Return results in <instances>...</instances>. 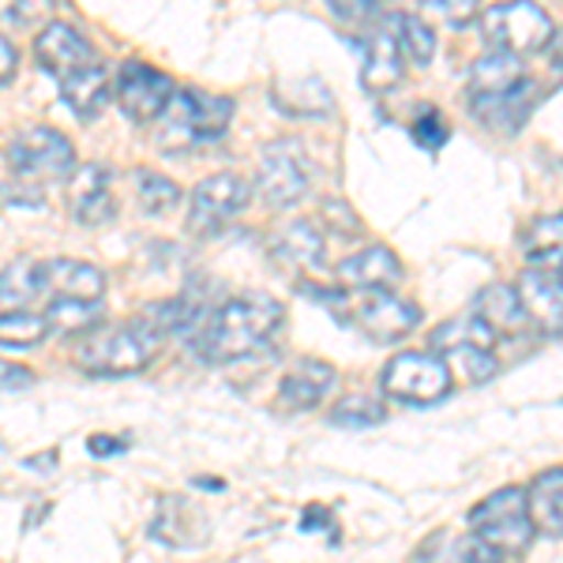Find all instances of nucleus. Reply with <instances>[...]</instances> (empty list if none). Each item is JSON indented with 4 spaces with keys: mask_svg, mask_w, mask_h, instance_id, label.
<instances>
[{
    "mask_svg": "<svg viewBox=\"0 0 563 563\" xmlns=\"http://www.w3.org/2000/svg\"><path fill=\"white\" fill-rule=\"evenodd\" d=\"M282 305L267 294H244L218 305L196 334V350L211 365H233V361L256 357L278 339L282 331Z\"/></svg>",
    "mask_w": 563,
    "mask_h": 563,
    "instance_id": "nucleus-1",
    "label": "nucleus"
},
{
    "mask_svg": "<svg viewBox=\"0 0 563 563\" xmlns=\"http://www.w3.org/2000/svg\"><path fill=\"white\" fill-rule=\"evenodd\" d=\"M8 169L15 185H23V203H42V188L71 180L76 174V147L65 132L31 124L8 143Z\"/></svg>",
    "mask_w": 563,
    "mask_h": 563,
    "instance_id": "nucleus-2",
    "label": "nucleus"
},
{
    "mask_svg": "<svg viewBox=\"0 0 563 563\" xmlns=\"http://www.w3.org/2000/svg\"><path fill=\"white\" fill-rule=\"evenodd\" d=\"M233 98L211 90H177L166 113L154 121V143L169 154L192 151L199 143L218 140L233 121Z\"/></svg>",
    "mask_w": 563,
    "mask_h": 563,
    "instance_id": "nucleus-3",
    "label": "nucleus"
},
{
    "mask_svg": "<svg viewBox=\"0 0 563 563\" xmlns=\"http://www.w3.org/2000/svg\"><path fill=\"white\" fill-rule=\"evenodd\" d=\"M470 533L477 541H485L488 549H496L499 556L504 552L507 556H519V552L530 549L533 519H530V504H526V488L507 485L481 499L474 511H470Z\"/></svg>",
    "mask_w": 563,
    "mask_h": 563,
    "instance_id": "nucleus-4",
    "label": "nucleus"
},
{
    "mask_svg": "<svg viewBox=\"0 0 563 563\" xmlns=\"http://www.w3.org/2000/svg\"><path fill=\"white\" fill-rule=\"evenodd\" d=\"M481 31H485V38L493 49L511 53V57L522 60L526 53L549 49L556 26H552L544 8L530 4V0H515V4L485 8V15H481Z\"/></svg>",
    "mask_w": 563,
    "mask_h": 563,
    "instance_id": "nucleus-5",
    "label": "nucleus"
},
{
    "mask_svg": "<svg viewBox=\"0 0 563 563\" xmlns=\"http://www.w3.org/2000/svg\"><path fill=\"white\" fill-rule=\"evenodd\" d=\"M346 320L368 334L372 342H402L421 323V308L413 301H402L390 289H357L346 294Z\"/></svg>",
    "mask_w": 563,
    "mask_h": 563,
    "instance_id": "nucleus-6",
    "label": "nucleus"
},
{
    "mask_svg": "<svg viewBox=\"0 0 563 563\" xmlns=\"http://www.w3.org/2000/svg\"><path fill=\"white\" fill-rule=\"evenodd\" d=\"M379 387H384L387 398H398V402L429 406L440 402L451 390V368L435 353H398L379 376Z\"/></svg>",
    "mask_w": 563,
    "mask_h": 563,
    "instance_id": "nucleus-7",
    "label": "nucleus"
},
{
    "mask_svg": "<svg viewBox=\"0 0 563 563\" xmlns=\"http://www.w3.org/2000/svg\"><path fill=\"white\" fill-rule=\"evenodd\" d=\"M308 185H312V166H308L305 143L294 135L271 140L260 154V192L271 207L297 203Z\"/></svg>",
    "mask_w": 563,
    "mask_h": 563,
    "instance_id": "nucleus-8",
    "label": "nucleus"
},
{
    "mask_svg": "<svg viewBox=\"0 0 563 563\" xmlns=\"http://www.w3.org/2000/svg\"><path fill=\"white\" fill-rule=\"evenodd\" d=\"M252 188L238 174H211L192 188V207H188V230L196 238H211L222 225H230L244 207H249Z\"/></svg>",
    "mask_w": 563,
    "mask_h": 563,
    "instance_id": "nucleus-9",
    "label": "nucleus"
},
{
    "mask_svg": "<svg viewBox=\"0 0 563 563\" xmlns=\"http://www.w3.org/2000/svg\"><path fill=\"white\" fill-rule=\"evenodd\" d=\"M113 95H117V106H121L135 124H151L166 113V106L174 102L177 87L166 71H158L154 65L124 60V65L117 68Z\"/></svg>",
    "mask_w": 563,
    "mask_h": 563,
    "instance_id": "nucleus-10",
    "label": "nucleus"
},
{
    "mask_svg": "<svg viewBox=\"0 0 563 563\" xmlns=\"http://www.w3.org/2000/svg\"><path fill=\"white\" fill-rule=\"evenodd\" d=\"M34 57H38V65L49 71V76H57V84H60L71 71L95 65L98 53H95V45L87 42V34H79L71 23L49 20L42 26L38 38H34Z\"/></svg>",
    "mask_w": 563,
    "mask_h": 563,
    "instance_id": "nucleus-11",
    "label": "nucleus"
},
{
    "mask_svg": "<svg viewBox=\"0 0 563 563\" xmlns=\"http://www.w3.org/2000/svg\"><path fill=\"white\" fill-rule=\"evenodd\" d=\"M68 207L79 225H102L117 218V196H113V174L98 162H87L71 174L68 185Z\"/></svg>",
    "mask_w": 563,
    "mask_h": 563,
    "instance_id": "nucleus-12",
    "label": "nucleus"
},
{
    "mask_svg": "<svg viewBox=\"0 0 563 563\" xmlns=\"http://www.w3.org/2000/svg\"><path fill=\"white\" fill-rule=\"evenodd\" d=\"M406 76V60L402 49H398L395 26H390V15H384V23L365 38V65H361V87L368 95H387L390 87H398V79Z\"/></svg>",
    "mask_w": 563,
    "mask_h": 563,
    "instance_id": "nucleus-13",
    "label": "nucleus"
},
{
    "mask_svg": "<svg viewBox=\"0 0 563 563\" xmlns=\"http://www.w3.org/2000/svg\"><path fill=\"white\" fill-rule=\"evenodd\" d=\"M271 256H275L278 267H286V271H305V275H316V271H323V260H327L323 233L316 230L308 218L286 222L275 238H271Z\"/></svg>",
    "mask_w": 563,
    "mask_h": 563,
    "instance_id": "nucleus-14",
    "label": "nucleus"
},
{
    "mask_svg": "<svg viewBox=\"0 0 563 563\" xmlns=\"http://www.w3.org/2000/svg\"><path fill=\"white\" fill-rule=\"evenodd\" d=\"M42 275L53 301H102L106 294V275L84 260H45Z\"/></svg>",
    "mask_w": 563,
    "mask_h": 563,
    "instance_id": "nucleus-15",
    "label": "nucleus"
},
{
    "mask_svg": "<svg viewBox=\"0 0 563 563\" xmlns=\"http://www.w3.org/2000/svg\"><path fill=\"white\" fill-rule=\"evenodd\" d=\"M334 384H339V372L327 365V361L305 357L286 372V379H282V387H278V402L294 413L316 410V406L323 402V395H331Z\"/></svg>",
    "mask_w": 563,
    "mask_h": 563,
    "instance_id": "nucleus-16",
    "label": "nucleus"
},
{
    "mask_svg": "<svg viewBox=\"0 0 563 563\" xmlns=\"http://www.w3.org/2000/svg\"><path fill=\"white\" fill-rule=\"evenodd\" d=\"M515 289H519L526 320L533 327H541L544 334H563V282L530 267V271H522Z\"/></svg>",
    "mask_w": 563,
    "mask_h": 563,
    "instance_id": "nucleus-17",
    "label": "nucleus"
},
{
    "mask_svg": "<svg viewBox=\"0 0 563 563\" xmlns=\"http://www.w3.org/2000/svg\"><path fill=\"white\" fill-rule=\"evenodd\" d=\"M339 278L353 289H390L395 282H402V260L387 244H368L339 263Z\"/></svg>",
    "mask_w": 563,
    "mask_h": 563,
    "instance_id": "nucleus-18",
    "label": "nucleus"
},
{
    "mask_svg": "<svg viewBox=\"0 0 563 563\" xmlns=\"http://www.w3.org/2000/svg\"><path fill=\"white\" fill-rule=\"evenodd\" d=\"M526 84L522 60L511 57V53L488 49L485 57L474 60L470 68V102H485V98H504L511 95L515 87Z\"/></svg>",
    "mask_w": 563,
    "mask_h": 563,
    "instance_id": "nucleus-19",
    "label": "nucleus"
},
{
    "mask_svg": "<svg viewBox=\"0 0 563 563\" xmlns=\"http://www.w3.org/2000/svg\"><path fill=\"white\" fill-rule=\"evenodd\" d=\"M474 316L493 334H519L522 327L530 323V320H526V312H522L519 289L504 286V282H493V286L481 289L477 301H474Z\"/></svg>",
    "mask_w": 563,
    "mask_h": 563,
    "instance_id": "nucleus-20",
    "label": "nucleus"
},
{
    "mask_svg": "<svg viewBox=\"0 0 563 563\" xmlns=\"http://www.w3.org/2000/svg\"><path fill=\"white\" fill-rule=\"evenodd\" d=\"M526 504H530L533 530L563 538V466H552L533 477V485L526 488Z\"/></svg>",
    "mask_w": 563,
    "mask_h": 563,
    "instance_id": "nucleus-21",
    "label": "nucleus"
},
{
    "mask_svg": "<svg viewBox=\"0 0 563 563\" xmlns=\"http://www.w3.org/2000/svg\"><path fill=\"white\" fill-rule=\"evenodd\" d=\"M60 98H65L71 113L84 117V121L102 113L109 102V71L102 68V60L71 71L68 79H60Z\"/></svg>",
    "mask_w": 563,
    "mask_h": 563,
    "instance_id": "nucleus-22",
    "label": "nucleus"
},
{
    "mask_svg": "<svg viewBox=\"0 0 563 563\" xmlns=\"http://www.w3.org/2000/svg\"><path fill=\"white\" fill-rule=\"evenodd\" d=\"M45 294V275L38 260H15L0 271V316L26 312Z\"/></svg>",
    "mask_w": 563,
    "mask_h": 563,
    "instance_id": "nucleus-23",
    "label": "nucleus"
},
{
    "mask_svg": "<svg viewBox=\"0 0 563 563\" xmlns=\"http://www.w3.org/2000/svg\"><path fill=\"white\" fill-rule=\"evenodd\" d=\"M526 260L533 271L563 282V214L538 218L526 233Z\"/></svg>",
    "mask_w": 563,
    "mask_h": 563,
    "instance_id": "nucleus-24",
    "label": "nucleus"
},
{
    "mask_svg": "<svg viewBox=\"0 0 563 563\" xmlns=\"http://www.w3.org/2000/svg\"><path fill=\"white\" fill-rule=\"evenodd\" d=\"M493 342H496V334L488 331L474 312H466L435 327L432 353L435 357H451V353H459V350H493Z\"/></svg>",
    "mask_w": 563,
    "mask_h": 563,
    "instance_id": "nucleus-25",
    "label": "nucleus"
},
{
    "mask_svg": "<svg viewBox=\"0 0 563 563\" xmlns=\"http://www.w3.org/2000/svg\"><path fill=\"white\" fill-rule=\"evenodd\" d=\"M470 106H474V113L488 124V129L519 132L522 124H526V113H530V106H533V84L526 79V84H522V87H515L511 95H504V98H485V102H470Z\"/></svg>",
    "mask_w": 563,
    "mask_h": 563,
    "instance_id": "nucleus-26",
    "label": "nucleus"
},
{
    "mask_svg": "<svg viewBox=\"0 0 563 563\" xmlns=\"http://www.w3.org/2000/svg\"><path fill=\"white\" fill-rule=\"evenodd\" d=\"M49 334H87L102 320V301H49Z\"/></svg>",
    "mask_w": 563,
    "mask_h": 563,
    "instance_id": "nucleus-27",
    "label": "nucleus"
},
{
    "mask_svg": "<svg viewBox=\"0 0 563 563\" xmlns=\"http://www.w3.org/2000/svg\"><path fill=\"white\" fill-rule=\"evenodd\" d=\"M45 339H49V320H45V312H31V308H26V312L0 316V346L31 350Z\"/></svg>",
    "mask_w": 563,
    "mask_h": 563,
    "instance_id": "nucleus-28",
    "label": "nucleus"
},
{
    "mask_svg": "<svg viewBox=\"0 0 563 563\" xmlns=\"http://www.w3.org/2000/svg\"><path fill=\"white\" fill-rule=\"evenodd\" d=\"M390 26H395L398 49H402V60H413V65H429L435 53V34L429 31V23L417 20V15L402 12L390 15Z\"/></svg>",
    "mask_w": 563,
    "mask_h": 563,
    "instance_id": "nucleus-29",
    "label": "nucleus"
},
{
    "mask_svg": "<svg viewBox=\"0 0 563 563\" xmlns=\"http://www.w3.org/2000/svg\"><path fill=\"white\" fill-rule=\"evenodd\" d=\"M135 192H140V203L147 214H166L177 207L180 188L158 169H135Z\"/></svg>",
    "mask_w": 563,
    "mask_h": 563,
    "instance_id": "nucleus-30",
    "label": "nucleus"
},
{
    "mask_svg": "<svg viewBox=\"0 0 563 563\" xmlns=\"http://www.w3.org/2000/svg\"><path fill=\"white\" fill-rule=\"evenodd\" d=\"M379 421H384V402L376 395H365V390L346 395L331 410V424H339V429H372Z\"/></svg>",
    "mask_w": 563,
    "mask_h": 563,
    "instance_id": "nucleus-31",
    "label": "nucleus"
},
{
    "mask_svg": "<svg viewBox=\"0 0 563 563\" xmlns=\"http://www.w3.org/2000/svg\"><path fill=\"white\" fill-rule=\"evenodd\" d=\"M289 90H294V98H282V109L286 113H297V117H320L331 109V90H327L323 79H294L289 84Z\"/></svg>",
    "mask_w": 563,
    "mask_h": 563,
    "instance_id": "nucleus-32",
    "label": "nucleus"
},
{
    "mask_svg": "<svg viewBox=\"0 0 563 563\" xmlns=\"http://www.w3.org/2000/svg\"><path fill=\"white\" fill-rule=\"evenodd\" d=\"M410 135H413L417 143H421L424 151L432 154V151H440L443 143H448V135H451V132H448V121H443V117L435 113V109H424V113L413 121Z\"/></svg>",
    "mask_w": 563,
    "mask_h": 563,
    "instance_id": "nucleus-33",
    "label": "nucleus"
},
{
    "mask_svg": "<svg viewBox=\"0 0 563 563\" xmlns=\"http://www.w3.org/2000/svg\"><path fill=\"white\" fill-rule=\"evenodd\" d=\"M331 12L339 15V20L346 23H372L379 20V4H372V0H357V4H346V0H331Z\"/></svg>",
    "mask_w": 563,
    "mask_h": 563,
    "instance_id": "nucleus-34",
    "label": "nucleus"
},
{
    "mask_svg": "<svg viewBox=\"0 0 563 563\" xmlns=\"http://www.w3.org/2000/svg\"><path fill=\"white\" fill-rule=\"evenodd\" d=\"M87 451L95 459H113V455H124V451H129V440H124V435H102V432H95L87 440Z\"/></svg>",
    "mask_w": 563,
    "mask_h": 563,
    "instance_id": "nucleus-35",
    "label": "nucleus"
},
{
    "mask_svg": "<svg viewBox=\"0 0 563 563\" xmlns=\"http://www.w3.org/2000/svg\"><path fill=\"white\" fill-rule=\"evenodd\" d=\"M323 222H331L334 230H342V233H361V222H357V214L350 211L346 203H323Z\"/></svg>",
    "mask_w": 563,
    "mask_h": 563,
    "instance_id": "nucleus-36",
    "label": "nucleus"
},
{
    "mask_svg": "<svg viewBox=\"0 0 563 563\" xmlns=\"http://www.w3.org/2000/svg\"><path fill=\"white\" fill-rule=\"evenodd\" d=\"M31 384H34L31 368L12 365V361L0 357V390H23V387H31Z\"/></svg>",
    "mask_w": 563,
    "mask_h": 563,
    "instance_id": "nucleus-37",
    "label": "nucleus"
},
{
    "mask_svg": "<svg viewBox=\"0 0 563 563\" xmlns=\"http://www.w3.org/2000/svg\"><path fill=\"white\" fill-rule=\"evenodd\" d=\"M15 65H20V53H15V45L0 34V87L4 84H12V76H15Z\"/></svg>",
    "mask_w": 563,
    "mask_h": 563,
    "instance_id": "nucleus-38",
    "label": "nucleus"
},
{
    "mask_svg": "<svg viewBox=\"0 0 563 563\" xmlns=\"http://www.w3.org/2000/svg\"><path fill=\"white\" fill-rule=\"evenodd\" d=\"M443 12V20L451 23H466V20H477V4H470V0H455V4H435Z\"/></svg>",
    "mask_w": 563,
    "mask_h": 563,
    "instance_id": "nucleus-39",
    "label": "nucleus"
},
{
    "mask_svg": "<svg viewBox=\"0 0 563 563\" xmlns=\"http://www.w3.org/2000/svg\"><path fill=\"white\" fill-rule=\"evenodd\" d=\"M549 68H552V76L563 79V26L552 34V42H549Z\"/></svg>",
    "mask_w": 563,
    "mask_h": 563,
    "instance_id": "nucleus-40",
    "label": "nucleus"
},
{
    "mask_svg": "<svg viewBox=\"0 0 563 563\" xmlns=\"http://www.w3.org/2000/svg\"><path fill=\"white\" fill-rule=\"evenodd\" d=\"M316 526H331V511H320V507H308V519L301 522V530H316Z\"/></svg>",
    "mask_w": 563,
    "mask_h": 563,
    "instance_id": "nucleus-41",
    "label": "nucleus"
},
{
    "mask_svg": "<svg viewBox=\"0 0 563 563\" xmlns=\"http://www.w3.org/2000/svg\"><path fill=\"white\" fill-rule=\"evenodd\" d=\"M26 470H57V451H42V459H26Z\"/></svg>",
    "mask_w": 563,
    "mask_h": 563,
    "instance_id": "nucleus-42",
    "label": "nucleus"
}]
</instances>
